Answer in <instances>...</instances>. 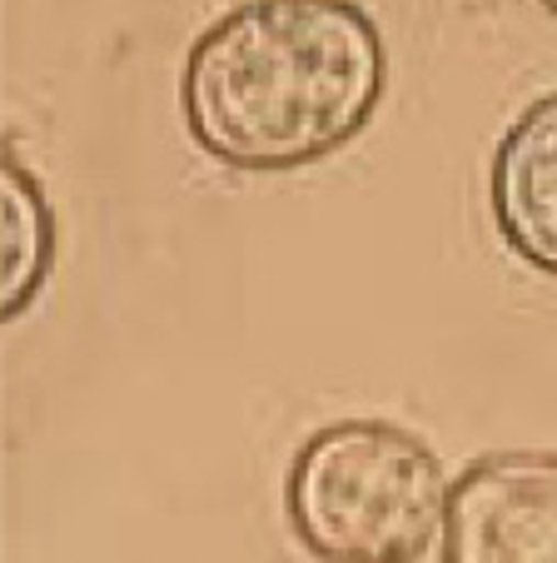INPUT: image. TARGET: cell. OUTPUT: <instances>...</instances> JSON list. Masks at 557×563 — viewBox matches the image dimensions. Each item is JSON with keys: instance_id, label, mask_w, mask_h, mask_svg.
<instances>
[{"instance_id": "obj_6", "label": "cell", "mask_w": 557, "mask_h": 563, "mask_svg": "<svg viewBox=\"0 0 557 563\" xmlns=\"http://www.w3.org/2000/svg\"><path fill=\"white\" fill-rule=\"evenodd\" d=\"M537 5H547V15H557V0H537Z\"/></svg>"}, {"instance_id": "obj_2", "label": "cell", "mask_w": 557, "mask_h": 563, "mask_svg": "<svg viewBox=\"0 0 557 563\" xmlns=\"http://www.w3.org/2000/svg\"><path fill=\"white\" fill-rule=\"evenodd\" d=\"M448 478L428 439L389 419H338L285 478L294 539L319 563H419L443 533Z\"/></svg>"}, {"instance_id": "obj_1", "label": "cell", "mask_w": 557, "mask_h": 563, "mask_svg": "<svg viewBox=\"0 0 557 563\" xmlns=\"http://www.w3.org/2000/svg\"><path fill=\"white\" fill-rule=\"evenodd\" d=\"M383 75V35L354 0H244L194 35L179 106L230 170H304L364 135Z\"/></svg>"}, {"instance_id": "obj_3", "label": "cell", "mask_w": 557, "mask_h": 563, "mask_svg": "<svg viewBox=\"0 0 557 563\" xmlns=\"http://www.w3.org/2000/svg\"><path fill=\"white\" fill-rule=\"evenodd\" d=\"M443 563H557V449H498L453 478Z\"/></svg>"}, {"instance_id": "obj_4", "label": "cell", "mask_w": 557, "mask_h": 563, "mask_svg": "<svg viewBox=\"0 0 557 563\" xmlns=\"http://www.w3.org/2000/svg\"><path fill=\"white\" fill-rule=\"evenodd\" d=\"M488 205L503 245L557 279V90L503 130L488 165Z\"/></svg>"}, {"instance_id": "obj_5", "label": "cell", "mask_w": 557, "mask_h": 563, "mask_svg": "<svg viewBox=\"0 0 557 563\" xmlns=\"http://www.w3.org/2000/svg\"><path fill=\"white\" fill-rule=\"evenodd\" d=\"M55 265V214L31 165L0 150V314L21 319Z\"/></svg>"}]
</instances>
